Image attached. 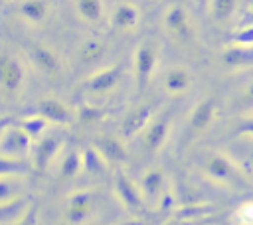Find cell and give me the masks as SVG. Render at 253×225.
I'll use <instances>...</instances> for the list:
<instances>
[{"label": "cell", "instance_id": "cell-1", "mask_svg": "<svg viewBox=\"0 0 253 225\" xmlns=\"http://www.w3.org/2000/svg\"><path fill=\"white\" fill-rule=\"evenodd\" d=\"M32 136L20 128L16 122L10 126L6 120L2 122V138H0V148H2V156H10V158H24L30 148H32Z\"/></svg>", "mask_w": 253, "mask_h": 225}, {"label": "cell", "instance_id": "cell-2", "mask_svg": "<svg viewBox=\"0 0 253 225\" xmlns=\"http://www.w3.org/2000/svg\"><path fill=\"white\" fill-rule=\"evenodd\" d=\"M97 191L93 189H77L67 197V207H65V221L71 225H81L89 219V215L95 209L97 203Z\"/></svg>", "mask_w": 253, "mask_h": 225}, {"label": "cell", "instance_id": "cell-3", "mask_svg": "<svg viewBox=\"0 0 253 225\" xmlns=\"http://www.w3.org/2000/svg\"><path fill=\"white\" fill-rule=\"evenodd\" d=\"M156 59H158V53L150 41H144L136 47V51H134V83H136L138 93H142L148 87L154 67H156Z\"/></svg>", "mask_w": 253, "mask_h": 225}, {"label": "cell", "instance_id": "cell-4", "mask_svg": "<svg viewBox=\"0 0 253 225\" xmlns=\"http://www.w3.org/2000/svg\"><path fill=\"white\" fill-rule=\"evenodd\" d=\"M206 172L210 178L227 184L231 188H241L243 186V176L239 172V168L223 154H211L206 160Z\"/></svg>", "mask_w": 253, "mask_h": 225}, {"label": "cell", "instance_id": "cell-5", "mask_svg": "<svg viewBox=\"0 0 253 225\" xmlns=\"http://www.w3.org/2000/svg\"><path fill=\"white\" fill-rule=\"evenodd\" d=\"M115 191L117 197L121 199V203L132 211V213H142L144 211V201H142V193L136 189V186L130 182V178L126 174H123L121 170L115 172Z\"/></svg>", "mask_w": 253, "mask_h": 225}, {"label": "cell", "instance_id": "cell-6", "mask_svg": "<svg viewBox=\"0 0 253 225\" xmlns=\"http://www.w3.org/2000/svg\"><path fill=\"white\" fill-rule=\"evenodd\" d=\"M61 142H63L61 132H47L42 138H38V142L34 146V168L38 172H43L49 166V162L57 154Z\"/></svg>", "mask_w": 253, "mask_h": 225}, {"label": "cell", "instance_id": "cell-7", "mask_svg": "<svg viewBox=\"0 0 253 225\" xmlns=\"http://www.w3.org/2000/svg\"><path fill=\"white\" fill-rule=\"evenodd\" d=\"M26 49H28V55H30L32 63H34L40 71H43L45 75H51V77H57V75H59L61 63H59L57 55H55L49 47L40 45V43H32V45H28Z\"/></svg>", "mask_w": 253, "mask_h": 225}, {"label": "cell", "instance_id": "cell-8", "mask_svg": "<svg viewBox=\"0 0 253 225\" xmlns=\"http://www.w3.org/2000/svg\"><path fill=\"white\" fill-rule=\"evenodd\" d=\"M164 26H166V30H168L176 39L186 41V39L192 38L190 18H188V12H186L182 6H170V8L166 10Z\"/></svg>", "mask_w": 253, "mask_h": 225}, {"label": "cell", "instance_id": "cell-9", "mask_svg": "<svg viewBox=\"0 0 253 225\" xmlns=\"http://www.w3.org/2000/svg\"><path fill=\"white\" fill-rule=\"evenodd\" d=\"M213 114H215V103H213V99H210V97L208 99H202L194 107V111H192V114L188 118V134L194 136V134L204 132L211 124Z\"/></svg>", "mask_w": 253, "mask_h": 225}, {"label": "cell", "instance_id": "cell-10", "mask_svg": "<svg viewBox=\"0 0 253 225\" xmlns=\"http://www.w3.org/2000/svg\"><path fill=\"white\" fill-rule=\"evenodd\" d=\"M36 112L42 114L47 122H53V124H69L71 118H73L69 107L63 105L57 99H42L36 105Z\"/></svg>", "mask_w": 253, "mask_h": 225}, {"label": "cell", "instance_id": "cell-11", "mask_svg": "<svg viewBox=\"0 0 253 225\" xmlns=\"http://www.w3.org/2000/svg\"><path fill=\"white\" fill-rule=\"evenodd\" d=\"M121 73H123L121 65L105 67V69L93 73V75L87 79L85 87H87V91H91V93H107V91H111V89L119 83Z\"/></svg>", "mask_w": 253, "mask_h": 225}, {"label": "cell", "instance_id": "cell-12", "mask_svg": "<svg viewBox=\"0 0 253 225\" xmlns=\"http://www.w3.org/2000/svg\"><path fill=\"white\" fill-rule=\"evenodd\" d=\"M2 87L6 93H16L24 81V69L18 59L10 55H2Z\"/></svg>", "mask_w": 253, "mask_h": 225}, {"label": "cell", "instance_id": "cell-13", "mask_svg": "<svg viewBox=\"0 0 253 225\" xmlns=\"http://www.w3.org/2000/svg\"><path fill=\"white\" fill-rule=\"evenodd\" d=\"M150 116H152V107H150V105H142V107H136L134 111H130V112L125 116L123 124H121L123 136L130 138V136L138 134V132L150 122Z\"/></svg>", "mask_w": 253, "mask_h": 225}, {"label": "cell", "instance_id": "cell-14", "mask_svg": "<svg viewBox=\"0 0 253 225\" xmlns=\"http://www.w3.org/2000/svg\"><path fill=\"white\" fill-rule=\"evenodd\" d=\"M168 126H170V114L168 112L160 114L148 126V130L144 134V146H146L148 152H158L162 148V144H164V140L168 136Z\"/></svg>", "mask_w": 253, "mask_h": 225}, {"label": "cell", "instance_id": "cell-15", "mask_svg": "<svg viewBox=\"0 0 253 225\" xmlns=\"http://www.w3.org/2000/svg\"><path fill=\"white\" fill-rule=\"evenodd\" d=\"M95 148L105 156V160L109 164H125L126 158H128L123 142H119L113 136H99L95 140Z\"/></svg>", "mask_w": 253, "mask_h": 225}, {"label": "cell", "instance_id": "cell-16", "mask_svg": "<svg viewBox=\"0 0 253 225\" xmlns=\"http://www.w3.org/2000/svg\"><path fill=\"white\" fill-rule=\"evenodd\" d=\"M140 188H142L144 199L150 201V203H156L160 199V195H162V189H164V176H162V172L160 170H148L144 174V178H142Z\"/></svg>", "mask_w": 253, "mask_h": 225}, {"label": "cell", "instance_id": "cell-17", "mask_svg": "<svg viewBox=\"0 0 253 225\" xmlns=\"http://www.w3.org/2000/svg\"><path fill=\"white\" fill-rule=\"evenodd\" d=\"M138 24V10L130 2H123L113 12V26L117 30H132Z\"/></svg>", "mask_w": 253, "mask_h": 225}, {"label": "cell", "instance_id": "cell-18", "mask_svg": "<svg viewBox=\"0 0 253 225\" xmlns=\"http://www.w3.org/2000/svg\"><path fill=\"white\" fill-rule=\"evenodd\" d=\"M223 63L229 67L253 65V45H231L223 51Z\"/></svg>", "mask_w": 253, "mask_h": 225}, {"label": "cell", "instance_id": "cell-19", "mask_svg": "<svg viewBox=\"0 0 253 225\" xmlns=\"http://www.w3.org/2000/svg\"><path fill=\"white\" fill-rule=\"evenodd\" d=\"M215 207L210 203H184L180 207H174L172 215L176 219H204L213 215Z\"/></svg>", "mask_w": 253, "mask_h": 225}, {"label": "cell", "instance_id": "cell-20", "mask_svg": "<svg viewBox=\"0 0 253 225\" xmlns=\"http://www.w3.org/2000/svg\"><path fill=\"white\" fill-rule=\"evenodd\" d=\"M164 85H166V91L170 93H184L192 85V73L182 67H174L166 73Z\"/></svg>", "mask_w": 253, "mask_h": 225}, {"label": "cell", "instance_id": "cell-21", "mask_svg": "<svg viewBox=\"0 0 253 225\" xmlns=\"http://www.w3.org/2000/svg\"><path fill=\"white\" fill-rule=\"evenodd\" d=\"M18 10H20V14H22L28 22L38 24V22H43V20H45V16H47V12H49V6H47L45 0H24Z\"/></svg>", "mask_w": 253, "mask_h": 225}, {"label": "cell", "instance_id": "cell-22", "mask_svg": "<svg viewBox=\"0 0 253 225\" xmlns=\"http://www.w3.org/2000/svg\"><path fill=\"white\" fill-rule=\"evenodd\" d=\"M81 156H83V170L89 172V174H103L105 168H107V164H109V162L105 160V156H103L95 146L85 148V150L81 152Z\"/></svg>", "mask_w": 253, "mask_h": 225}, {"label": "cell", "instance_id": "cell-23", "mask_svg": "<svg viewBox=\"0 0 253 225\" xmlns=\"http://www.w3.org/2000/svg\"><path fill=\"white\" fill-rule=\"evenodd\" d=\"M83 168V156L75 150H67L61 164H59V178L63 180H71L79 174V170Z\"/></svg>", "mask_w": 253, "mask_h": 225}, {"label": "cell", "instance_id": "cell-24", "mask_svg": "<svg viewBox=\"0 0 253 225\" xmlns=\"http://www.w3.org/2000/svg\"><path fill=\"white\" fill-rule=\"evenodd\" d=\"M16 124L20 126V128H24L34 140L36 138H42L43 134H45V128H47V120L42 116V114H32V116H24V118H18L16 120Z\"/></svg>", "mask_w": 253, "mask_h": 225}, {"label": "cell", "instance_id": "cell-25", "mask_svg": "<svg viewBox=\"0 0 253 225\" xmlns=\"http://www.w3.org/2000/svg\"><path fill=\"white\" fill-rule=\"evenodd\" d=\"M77 12L83 20L97 24L103 18V4L101 0H77Z\"/></svg>", "mask_w": 253, "mask_h": 225}, {"label": "cell", "instance_id": "cell-26", "mask_svg": "<svg viewBox=\"0 0 253 225\" xmlns=\"http://www.w3.org/2000/svg\"><path fill=\"white\" fill-rule=\"evenodd\" d=\"M237 0H211V14L217 22H225L233 10H235Z\"/></svg>", "mask_w": 253, "mask_h": 225}, {"label": "cell", "instance_id": "cell-27", "mask_svg": "<svg viewBox=\"0 0 253 225\" xmlns=\"http://www.w3.org/2000/svg\"><path fill=\"white\" fill-rule=\"evenodd\" d=\"M103 111L101 109H95V107H81L79 109V118H81V122H85V124H89V122H97V120H101L103 118Z\"/></svg>", "mask_w": 253, "mask_h": 225}, {"label": "cell", "instance_id": "cell-28", "mask_svg": "<svg viewBox=\"0 0 253 225\" xmlns=\"http://www.w3.org/2000/svg\"><path fill=\"white\" fill-rule=\"evenodd\" d=\"M221 217L217 215H210V217H204V219H172L168 225H215Z\"/></svg>", "mask_w": 253, "mask_h": 225}, {"label": "cell", "instance_id": "cell-29", "mask_svg": "<svg viewBox=\"0 0 253 225\" xmlns=\"http://www.w3.org/2000/svg\"><path fill=\"white\" fill-rule=\"evenodd\" d=\"M231 41L237 45H253V26H247V28L239 30L237 34H233Z\"/></svg>", "mask_w": 253, "mask_h": 225}, {"label": "cell", "instance_id": "cell-30", "mask_svg": "<svg viewBox=\"0 0 253 225\" xmlns=\"http://www.w3.org/2000/svg\"><path fill=\"white\" fill-rule=\"evenodd\" d=\"M36 219H38V205L34 203L32 207L26 209V213H24L14 225H36Z\"/></svg>", "mask_w": 253, "mask_h": 225}, {"label": "cell", "instance_id": "cell-31", "mask_svg": "<svg viewBox=\"0 0 253 225\" xmlns=\"http://www.w3.org/2000/svg\"><path fill=\"white\" fill-rule=\"evenodd\" d=\"M239 217H241V223H249L253 225V201H247L239 207Z\"/></svg>", "mask_w": 253, "mask_h": 225}, {"label": "cell", "instance_id": "cell-32", "mask_svg": "<svg viewBox=\"0 0 253 225\" xmlns=\"http://www.w3.org/2000/svg\"><path fill=\"white\" fill-rule=\"evenodd\" d=\"M101 53V43L99 41H89L87 45H85V49H83V57L89 61V59H95L97 55Z\"/></svg>", "mask_w": 253, "mask_h": 225}, {"label": "cell", "instance_id": "cell-33", "mask_svg": "<svg viewBox=\"0 0 253 225\" xmlns=\"http://www.w3.org/2000/svg\"><path fill=\"white\" fill-rule=\"evenodd\" d=\"M235 132L241 134V136H253V118H245V120H241Z\"/></svg>", "mask_w": 253, "mask_h": 225}, {"label": "cell", "instance_id": "cell-34", "mask_svg": "<svg viewBox=\"0 0 253 225\" xmlns=\"http://www.w3.org/2000/svg\"><path fill=\"white\" fill-rule=\"evenodd\" d=\"M245 103H247V107H253V83L245 89Z\"/></svg>", "mask_w": 253, "mask_h": 225}, {"label": "cell", "instance_id": "cell-35", "mask_svg": "<svg viewBox=\"0 0 253 225\" xmlns=\"http://www.w3.org/2000/svg\"><path fill=\"white\" fill-rule=\"evenodd\" d=\"M121 225H144V223L138 221V219H128V221H125V223H121Z\"/></svg>", "mask_w": 253, "mask_h": 225}, {"label": "cell", "instance_id": "cell-36", "mask_svg": "<svg viewBox=\"0 0 253 225\" xmlns=\"http://www.w3.org/2000/svg\"><path fill=\"white\" fill-rule=\"evenodd\" d=\"M247 166H249V170H253V148L249 150V156H247Z\"/></svg>", "mask_w": 253, "mask_h": 225}, {"label": "cell", "instance_id": "cell-37", "mask_svg": "<svg viewBox=\"0 0 253 225\" xmlns=\"http://www.w3.org/2000/svg\"><path fill=\"white\" fill-rule=\"evenodd\" d=\"M241 225H249V223H241Z\"/></svg>", "mask_w": 253, "mask_h": 225}]
</instances>
